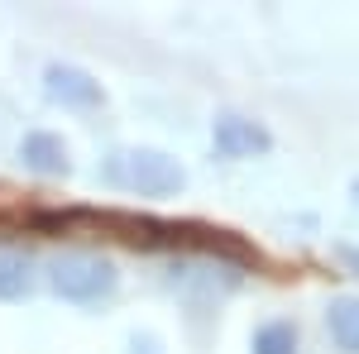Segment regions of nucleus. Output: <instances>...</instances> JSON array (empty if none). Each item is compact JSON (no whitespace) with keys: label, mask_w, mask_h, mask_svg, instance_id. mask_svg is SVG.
I'll return each mask as SVG.
<instances>
[{"label":"nucleus","mask_w":359,"mask_h":354,"mask_svg":"<svg viewBox=\"0 0 359 354\" xmlns=\"http://www.w3.org/2000/svg\"><path fill=\"white\" fill-rule=\"evenodd\" d=\"M96 177L115 191H130V196H149V201H163L177 196L187 187V172L177 158H168L163 149H115L106 154V163L96 168Z\"/></svg>","instance_id":"f257e3e1"},{"label":"nucleus","mask_w":359,"mask_h":354,"mask_svg":"<svg viewBox=\"0 0 359 354\" xmlns=\"http://www.w3.org/2000/svg\"><path fill=\"white\" fill-rule=\"evenodd\" d=\"M48 287H53V297L72 301V306H101L106 297H115L120 273L101 254L67 249V254H57L53 264H48Z\"/></svg>","instance_id":"f03ea898"},{"label":"nucleus","mask_w":359,"mask_h":354,"mask_svg":"<svg viewBox=\"0 0 359 354\" xmlns=\"http://www.w3.org/2000/svg\"><path fill=\"white\" fill-rule=\"evenodd\" d=\"M211 149L221 158H264L273 149V135L259 120L240 115V110H225V115L211 120Z\"/></svg>","instance_id":"7ed1b4c3"},{"label":"nucleus","mask_w":359,"mask_h":354,"mask_svg":"<svg viewBox=\"0 0 359 354\" xmlns=\"http://www.w3.org/2000/svg\"><path fill=\"white\" fill-rule=\"evenodd\" d=\"M43 96L62 110H96L106 101L101 82L86 67H77V62H48L43 67Z\"/></svg>","instance_id":"20e7f679"},{"label":"nucleus","mask_w":359,"mask_h":354,"mask_svg":"<svg viewBox=\"0 0 359 354\" xmlns=\"http://www.w3.org/2000/svg\"><path fill=\"white\" fill-rule=\"evenodd\" d=\"M20 163L39 177H67L72 172V158H67V144L53 130H29L20 139Z\"/></svg>","instance_id":"39448f33"},{"label":"nucleus","mask_w":359,"mask_h":354,"mask_svg":"<svg viewBox=\"0 0 359 354\" xmlns=\"http://www.w3.org/2000/svg\"><path fill=\"white\" fill-rule=\"evenodd\" d=\"M39 282L34 273V259L15 245H0V301H25Z\"/></svg>","instance_id":"423d86ee"},{"label":"nucleus","mask_w":359,"mask_h":354,"mask_svg":"<svg viewBox=\"0 0 359 354\" xmlns=\"http://www.w3.org/2000/svg\"><path fill=\"white\" fill-rule=\"evenodd\" d=\"M326 330H331V340L345 354H359V297H331Z\"/></svg>","instance_id":"0eeeda50"},{"label":"nucleus","mask_w":359,"mask_h":354,"mask_svg":"<svg viewBox=\"0 0 359 354\" xmlns=\"http://www.w3.org/2000/svg\"><path fill=\"white\" fill-rule=\"evenodd\" d=\"M249 354H302L297 345V326L292 321H264V326L249 335Z\"/></svg>","instance_id":"6e6552de"},{"label":"nucleus","mask_w":359,"mask_h":354,"mask_svg":"<svg viewBox=\"0 0 359 354\" xmlns=\"http://www.w3.org/2000/svg\"><path fill=\"white\" fill-rule=\"evenodd\" d=\"M340 264H345V268L359 278V249H355V245H340Z\"/></svg>","instance_id":"1a4fd4ad"},{"label":"nucleus","mask_w":359,"mask_h":354,"mask_svg":"<svg viewBox=\"0 0 359 354\" xmlns=\"http://www.w3.org/2000/svg\"><path fill=\"white\" fill-rule=\"evenodd\" d=\"M350 191H355V206H359V177H355V187H350Z\"/></svg>","instance_id":"9d476101"}]
</instances>
